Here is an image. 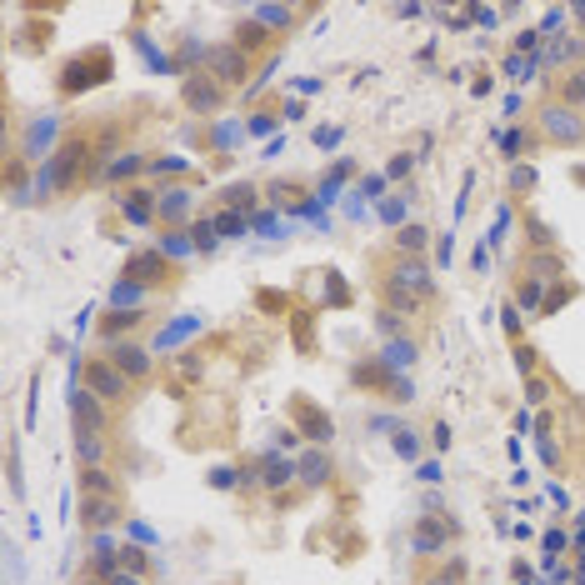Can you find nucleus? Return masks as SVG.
Returning <instances> with one entry per match:
<instances>
[{"instance_id":"obj_1","label":"nucleus","mask_w":585,"mask_h":585,"mask_svg":"<svg viewBox=\"0 0 585 585\" xmlns=\"http://www.w3.org/2000/svg\"><path fill=\"white\" fill-rule=\"evenodd\" d=\"M370 276H375L381 306L395 310V316H416V310L435 306V295H441V285H435V276H431L425 260H410V255H395V251L375 255Z\"/></svg>"},{"instance_id":"obj_2","label":"nucleus","mask_w":585,"mask_h":585,"mask_svg":"<svg viewBox=\"0 0 585 585\" xmlns=\"http://www.w3.org/2000/svg\"><path fill=\"white\" fill-rule=\"evenodd\" d=\"M101 180V161H95V130L76 126L55 140L51 161H45V191L51 195H76L80 185Z\"/></svg>"},{"instance_id":"obj_3","label":"nucleus","mask_w":585,"mask_h":585,"mask_svg":"<svg viewBox=\"0 0 585 585\" xmlns=\"http://www.w3.org/2000/svg\"><path fill=\"white\" fill-rule=\"evenodd\" d=\"M111 76H115V55L105 51V45H95V51H80V55H70V61L61 65L55 90H61L65 101H76V95H86V90L105 86Z\"/></svg>"},{"instance_id":"obj_4","label":"nucleus","mask_w":585,"mask_h":585,"mask_svg":"<svg viewBox=\"0 0 585 585\" xmlns=\"http://www.w3.org/2000/svg\"><path fill=\"white\" fill-rule=\"evenodd\" d=\"M80 391H90L101 406H111V410L136 400V381H130L111 356H90L86 366H80Z\"/></svg>"},{"instance_id":"obj_5","label":"nucleus","mask_w":585,"mask_h":585,"mask_svg":"<svg viewBox=\"0 0 585 585\" xmlns=\"http://www.w3.org/2000/svg\"><path fill=\"white\" fill-rule=\"evenodd\" d=\"M285 420H291L295 435H306L310 446H331L335 441V416L306 391H291V400H285Z\"/></svg>"},{"instance_id":"obj_6","label":"nucleus","mask_w":585,"mask_h":585,"mask_svg":"<svg viewBox=\"0 0 585 585\" xmlns=\"http://www.w3.org/2000/svg\"><path fill=\"white\" fill-rule=\"evenodd\" d=\"M176 280L180 270L166 251H136L126 260V285H136V291H170Z\"/></svg>"},{"instance_id":"obj_7","label":"nucleus","mask_w":585,"mask_h":585,"mask_svg":"<svg viewBox=\"0 0 585 585\" xmlns=\"http://www.w3.org/2000/svg\"><path fill=\"white\" fill-rule=\"evenodd\" d=\"M535 126H540V136L550 140V145H585V111H571V105H540V115H535Z\"/></svg>"},{"instance_id":"obj_8","label":"nucleus","mask_w":585,"mask_h":585,"mask_svg":"<svg viewBox=\"0 0 585 585\" xmlns=\"http://www.w3.org/2000/svg\"><path fill=\"white\" fill-rule=\"evenodd\" d=\"M180 105L195 111V115H216V111H226L230 105V90L201 65V70H191V76L180 80Z\"/></svg>"},{"instance_id":"obj_9","label":"nucleus","mask_w":585,"mask_h":585,"mask_svg":"<svg viewBox=\"0 0 585 585\" xmlns=\"http://www.w3.org/2000/svg\"><path fill=\"white\" fill-rule=\"evenodd\" d=\"M205 70H210V76H216L226 90H241L245 80H251L255 61L241 51V45H230V40H220V45H210V51H205Z\"/></svg>"},{"instance_id":"obj_10","label":"nucleus","mask_w":585,"mask_h":585,"mask_svg":"<svg viewBox=\"0 0 585 585\" xmlns=\"http://www.w3.org/2000/svg\"><path fill=\"white\" fill-rule=\"evenodd\" d=\"M456 535H460V525L450 515H441V510H431V515H416V525H410V550L416 556H441Z\"/></svg>"},{"instance_id":"obj_11","label":"nucleus","mask_w":585,"mask_h":585,"mask_svg":"<svg viewBox=\"0 0 585 585\" xmlns=\"http://www.w3.org/2000/svg\"><path fill=\"white\" fill-rule=\"evenodd\" d=\"M70 435H111V406H101L90 391L70 395Z\"/></svg>"},{"instance_id":"obj_12","label":"nucleus","mask_w":585,"mask_h":585,"mask_svg":"<svg viewBox=\"0 0 585 585\" xmlns=\"http://www.w3.org/2000/svg\"><path fill=\"white\" fill-rule=\"evenodd\" d=\"M295 471H301V485H306V490H325V485L335 481L331 446H301L295 450Z\"/></svg>"},{"instance_id":"obj_13","label":"nucleus","mask_w":585,"mask_h":585,"mask_svg":"<svg viewBox=\"0 0 585 585\" xmlns=\"http://www.w3.org/2000/svg\"><path fill=\"white\" fill-rule=\"evenodd\" d=\"M350 381H356V385H370V391L385 395V400H410V395H406V381H400L391 366H381V360H360V366L350 370Z\"/></svg>"},{"instance_id":"obj_14","label":"nucleus","mask_w":585,"mask_h":585,"mask_svg":"<svg viewBox=\"0 0 585 585\" xmlns=\"http://www.w3.org/2000/svg\"><path fill=\"white\" fill-rule=\"evenodd\" d=\"M120 515H126V500L120 496H80V525H86V535L111 531Z\"/></svg>"},{"instance_id":"obj_15","label":"nucleus","mask_w":585,"mask_h":585,"mask_svg":"<svg viewBox=\"0 0 585 585\" xmlns=\"http://www.w3.org/2000/svg\"><path fill=\"white\" fill-rule=\"evenodd\" d=\"M115 205H120V216L136 220V226L161 220V191H145V185H126V191L115 195Z\"/></svg>"},{"instance_id":"obj_16","label":"nucleus","mask_w":585,"mask_h":585,"mask_svg":"<svg viewBox=\"0 0 585 585\" xmlns=\"http://www.w3.org/2000/svg\"><path fill=\"white\" fill-rule=\"evenodd\" d=\"M105 356H111L115 366L126 370V375H130V381H136V385H145V381H151V370H155L151 350H145V345H140V341H120V345H105Z\"/></svg>"},{"instance_id":"obj_17","label":"nucleus","mask_w":585,"mask_h":585,"mask_svg":"<svg viewBox=\"0 0 585 585\" xmlns=\"http://www.w3.org/2000/svg\"><path fill=\"white\" fill-rule=\"evenodd\" d=\"M230 45H241V51L251 55V61H260V55H266L270 45H276V36H270V30L260 26L255 15H241V21L230 26Z\"/></svg>"},{"instance_id":"obj_18","label":"nucleus","mask_w":585,"mask_h":585,"mask_svg":"<svg viewBox=\"0 0 585 585\" xmlns=\"http://www.w3.org/2000/svg\"><path fill=\"white\" fill-rule=\"evenodd\" d=\"M251 15H255V21H260V26H266L276 40H285L295 26H301V21H306L310 11H306V5H255Z\"/></svg>"},{"instance_id":"obj_19","label":"nucleus","mask_w":585,"mask_h":585,"mask_svg":"<svg viewBox=\"0 0 585 585\" xmlns=\"http://www.w3.org/2000/svg\"><path fill=\"white\" fill-rule=\"evenodd\" d=\"M140 325H145V316H140V310H105V316L95 320V335H101L105 345H120L126 335H136Z\"/></svg>"},{"instance_id":"obj_20","label":"nucleus","mask_w":585,"mask_h":585,"mask_svg":"<svg viewBox=\"0 0 585 585\" xmlns=\"http://www.w3.org/2000/svg\"><path fill=\"white\" fill-rule=\"evenodd\" d=\"M581 55H585V40H575L571 30H565V36H550V40H546V65L556 70V76H560V70H571V65H585Z\"/></svg>"},{"instance_id":"obj_21","label":"nucleus","mask_w":585,"mask_h":585,"mask_svg":"<svg viewBox=\"0 0 585 585\" xmlns=\"http://www.w3.org/2000/svg\"><path fill=\"white\" fill-rule=\"evenodd\" d=\"M391 251H395V255H410V260H425V251H431V226H420V220H406V226L395 230Z\"/></svg>"},{"instance_id":"obj_22","label":"nucleus","mask_w":585,"mask_h":585,"mask_svg":"<svg viewBox=\"0 0 585 585\" xmlns=\"http://www.w3.org/2000/svg\"><path fill=\"white\" fill-rule=\"evenodd\" d=\"M556 105H571V111H585V65H571L556 76Z\"/></svg>"},{"instance_id":"obj_23","label":"nucleus","mask_w":585,"mask_h":585,"mask_svg":"<svg viewBox=\"0 0 585 585\" xmlns=\"http://www.w3.org/2000/svg\"><path fill=\"white\" fill-rule=\"evenodd\" d=\"M416 585H471V571L466 560H441V565H420Z\"/></svg>"},{"instance_id":"obj_24","label":"nucleus","mask_w":585,"mask_h":585,"mask_svg":"<svg viewBox=\"0 0 585 585\" xmlns=\"http://www.w3.org/2000/svg\"><path fill=\"white\" fill-rule=\"evenodd\" d=\"M291 481H301V471H295L291 456H266L260 460V485H266V490H285Z\"/></svg>"},{"instance_id":"obj_25","label":"nucleus","mask_w":585,"mask_h":585,"mask_svg":"<svg viewBox=\"0 0 585 585\" xmlns=\"http://www.w3.org/2000/svg\"><path fill=\"white\" fill-rule=\"evenodd\" d=\"M255 205H260V185H251V180H235V185L220 191V210H241V216H251Z\"/></svg>"},{"instance_id":"obj_26","label":"nucleus","mask_w":585,"mask_h":585,"mask_svg":"<svg viewBox=\"0 0 585 585\" xmlns=\"http://www.w3.org/2000/svg\"><path fill=\"white\" fill-rule=\"evenodd\" d=\"M185 210H191V185H176V191H161V220L166 226H185Z\"/></svg>"},{"instance_id":"obj_27","label":"nucleus","mask_w":585,"mask_h":585,"mask_svg":"<svg viewBox=\"0 0 585 585\" xmlns=\"http://www.w3.org/2000/svg\"><path fill=\"white\" fill-rule=\"evenodd\" d=\"M80 496H120V485L111 481V471L105 466H80Z\"/></svg>"},{"instance_id":"obj_28","label":"nucleus","mask_w":585,"mask_h":585,"mask_svg":"<svg viewBox=\"0 0 585 585\" xmlns=\"http://www.w3.org/2000/svg\"><path fill=\"white\" fill-rule=\"evenodd\" d=\"M525 270H531L535 280H565V276H560V270H565V260H560V251H546V245L525 255Z\"/></svg>"},{"instance_id":"obj_29","label":"nucleus","mask_w":585,"mask_h":585,"mask_svg":"<svg viewBox=\"0 0 585 585\" xmlns=\"http://www.w3.org/2000/svg\"><path fill=\"white\" fill-rule=\"evenodd\" d=\"M270 201L280 210H301L306 205V180H270Z\"/></svg>"},{"instance_id":"obj_30","label":"nucleus","mask_w":585,"mask_h":585,"mask_svg":"<svg viewBox=\"0 0 585 585\" xmlns=\"http://www.w3.org/2000/svg\"><path fill=\"white\" fill-rule=\"evenodd\" d=\"M115 556H120V571L140 575V581H151V550H145V546H120Z\"/></svg>"},{"instance_id":"obj_31","label":"nucleus","mask_w":585,"mask_h":585,"mask_svg":"<svg viewBox=\"0 0 585 585\" xmlns=\"http://www.w3.org/2000/svg\"><path fill=\"white\" fill-rule=\"evenodd\" d=\"M145 166H151V161H145V151H126V161L105 166V170H101V180H126V176H140Z\"/></svg>"},{"instance_id":"obj_32","label":"nucleus","mask_w":585,"mask_h":585,"mask_svg":"<svg viewBox=\"0 0 585 585\" xmlns=\"http://www.w3.org/2000/svg\"><path fill=\"white\" fill-rule=\"evenodd\" d=\"M76 460L80 466H105V435H76Z\"/></svg>"},{"instance_id":"obj_33","label":"nucleus","mask_w":585,"mask_h":585,"mask_svg":"<svg viewBox=\"0 0 585 585\" xmlns=\"http://www.w3.org/2000/svg\"><path fill=\"white\" fill-rule=\"evenodd\" d=\"M251 230V216L241 210H216V235H245Z\"/></svg>"},{"instance_id":"obj_34","label":"nucleus","mask_w":585,"mask_h":585,"mask_svg":"<svg viewBox=\"0 0 585 585\" xmlns=\"http://www.w3.org/2000/svg\"><path fill=\"white\" fill-rule=\"evenodd\" d=\"M571 295H575V280H560L556 291L546 295V306H540V316H535V320H550V316H556L560 306H565V301H571Z\"/></svg>"},{"instance_id":"obj_35","label":"nucleus","mask_w":585,"mask_h":585,"mask_svg":"<svg viewBox=\"0 0 585 585\" xmlns=\"http://www.w3.org/2000/svg\"><path fill=\"white\" fill-rule=\"evenodd\" d=\"M416 350H420L416 341H391V345H385V356H391L395 370H400V366H416Z\"/></svg>"},{"instance_id":"obj_36","label":"nucleus","mask_w":585,"mask_h":585,"mask_svg":"<svg viewBox=\"0 0 585 585\" xmlns=\"http://www.w3.org/2000/svg\"><path fill=\"white\" fill-rule=\"evenodd\" d=\"M510 191H515V195L535 191V166H515V170H510Z\"/></svg>"},{"instance_id":"obj_37","label":"nucleus","mask_w":585,"mask_h":585,"mask_svg":"<svg viewBox=\"0 0 585 585\" xmlns=\"http://www.w3.org/2000/svg\"><path fill=\"white\" fill-rule=\"evenodd\" d=\"M195 245H201V251H210V245H216V220H195Z\"/></svg>"},{"instance_id":"obj_38","label":"nucleus","mask_w":585,"mask_h":585,"mask_svg":"<svg viewBox=\"0 0 585 585\" xmlns=\"http://www.w3.org/2000/svg\"><path fill=\"white\" fill-rule=\"evenodd\" d=\"M535 45H540V30H521L515 36V51H535Z\"/></svg>"},{"instance_id":"obj_39","label":"nucleus","mask_w":585,"mask_h":585,"mask_svg":"<svg viewBox=\"0 0 585 585\" xmlns=\"http://www.w3.org/2000/svg\"><path fill=\"white\" fill-rule=\"evenodd\" d=\"M525 391H531V400H535V406L546 400V381H525Z\"/></svg>"}]
</instances>
